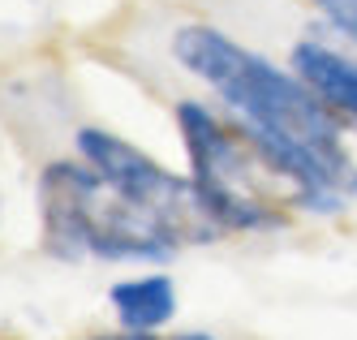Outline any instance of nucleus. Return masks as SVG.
Segmentation results:
<instances>
[{
    "label": "nucleus",
    "instance_id": "obj_1",
    "mask_svg": "<svg viewBox=\"0 0 357 340\" xmlns=\"http://www.w3.org/2000/svg\"><path fill=\"white\" fill-rule=\"evenodd\" d=\"M172 57L224 103L228 121L250 138L263 164L289 181L297 207L331 216L357 194V160L349 147L357 125L323 103L293 69L207 22L181 26L172 35Z\"/></svg>",
    "mask_w": 357,
    "mask_h": 340
},
{
    "label": "nucleus",
    "instance_id": "obj_6",
    "mask_svg": "<svg viewBox=\"0 0 357 340\" xmlns=\"http://www.w3.org/2000/svg\"><path fill=\"white\" fill-rule=\"evenodd\" d=\"M108 306L125 332H146L155 336L176 319V284L164 272H146V276H130L116 280L108 289Z\"/></svg>",
    "mask_w": 357,
    "mask_h": 340
},
{
    "label": "nucleus",
    "instance_id": "obj_5",
    "mask_svg": "<svg viewBox=\"0 0 357 340\" xmlns=\"http://www.w3.org/2000/svg\"><path fill=\"white\" fill-rule=\"evenodd\" d=\"M289 69L310 87L323 103L357 125V52L331 47L323 39H297L289 52Z\"/></svg>",
    "mask_w": 357,
    "mask_h": 340
},
{
    "label": "nucleus",
    "instance_id": "obj_8",
    "mask_svg": "<svg viewBox=\"0 0 357 340\" xmlns=\"http://www.w3.org/2000/svg\"><path fill=\"white\" fill-rule=\"evenodd\" d=\"M86 340H155V336H146V332H112V336H86Z\"/></svg>",
    "mask_w": 357,
    "mask_h": 340
},
{
    "label": "nucleus",
    "instance_id": "obj_4",
    "mask_svg": "<svg viewBox=\"0 0 357 340\" xmlns=\"http://www.w3.org/2000/svg\"><path fill=\"white\" fill-rule=\"evenodd\" d=\"M73 147L112 190H121L142 212H151L181 246H207L220 237V224L207 216L194 181L164 168L155 155H146L130 138L112 134V129H99V125H82L73 134Z\"/></svg>",
    "mask_w": 357,
    "mask_h": 340
},
{
    "label": "nucleus",
    "instance_id": "obj_2",
    "mask_svg": "<svg viewBox=\"0 0 357 340\" xmlns=\"http://www.w3.org/2000/svg\"><path fill=\"white\" fill-rule=\"evenodd\" d=\"M39 242L61 263H168L181 250L155 216L112 190L82 155L39 172Z\"/></svg>",
    "mask_w": 357,
    "mask_h": 340
},
{
    "label": "nucleus",
    "instance_id": "obj_3",
    "mask_svg": "<svg viewBox=\"0 0 357 340\" xmlns=\"http://www.w3.org/2000/svg\"><path fill=\"white\" fill-rule=\"evenodd\" d=\"M172 112H176V134L185 142L190 181L207 216L220 224V232H271L284 224V216L254 190L250 164H259L263 155L250 147V138L233 121H220L198 99H181Z\"/></svg>",
    "mask_w": 357,
    "mask_h": 340
},
{
    "label": "nucleus",
    "instance_id": "obj_9",
    "mask_svg": "<svg viewBox=\"0 0 357 340\" xmlns=\"http://www.w3.org/2000/svg\"><path fill=\"white\" fill-rule=\"evenodd\" d=\"M172 340H215L211 332H181V336H172Z\"/></svg>",
    "mask_w": 357,
    "mask_h": 340
},
{
    "label": "nucleus",
    "instance_id": "obj_7",
    "mask_svg": "<svg viewBox=\"0 0 357 340\" xmlns=\"http://www.w3.org/2000/svg\"><path fill=\"white\" fill-rule=\"evenodd\" d=\"M310 5L336 26V35L357 47V0H310Z\"/></svg>",
    "mask_w": 357,
    "mask_h": 340
}]
</instances>
